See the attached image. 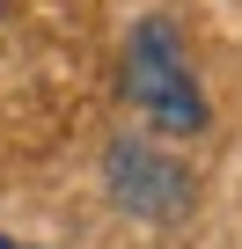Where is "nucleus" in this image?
Instances as JSON below:
<instances>
[{
	"label": "nucleus",
	"mask_w": 242,
	"mask_h": 249,
	"mask_svg": "<svg viewBox=\"0 0 242 249\" xmlns=\"http://www.w3.org/2000/svg\"><path fill=\"white\" fill-rule=\"evenodd\" d=\"M117 81H125V103L147 117V132H162V140H198L205 124H213V103H205V88H198L191 52H184V30H176L169 15L132 22Z\"/></svg>",
	"instance_id": "f257e3e1"
},
{
	"label": "nucleus",
	"mask_w": 242,
	"mask_h": 249,
	"mask_svg": "<svg viewBox=\"0 0 242 249\" xmlns=\"http://www.w3.org/2000/svg\"><path fill=\"white\" fill-rule=\"evenodd\" d=\"M103 183L117 198V213H132V220H184L198 183L176 154H162L154 140H110L103 154Z\"/></svg>",
	"instance_id": "f03ea898"
},
{
	"label": "nucleus",
	"mask_w": 242,
	"mask_h": 249,
	"mask_svg": "<svg viewBox=\"0 0 242 249\" xmlns=\"http://www.w3.org/2000/svg\"><path fill=\"white\" fill-rule=\"evenodd\" d=\"M0 249H22V242H15V234H0Z\"/></svg>",
	"instance_id": "7ed1b4c3"
},
{
	"label": "nucleus",
	"mask_w": 242,
	"mask_h": 249,
	"mask_svg": "<svg viewBox=\"0 0 242 249\" xmlns=\"http://www.w3.org/2000/svg\"><path fill=\"white\" fill-rule=\"evenodd\" d=\"M22 249H30V242H22Z\"/></svg>",
	"instance_id": "20e7f679"
}]
</instances>
